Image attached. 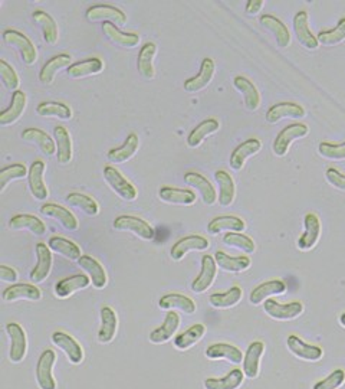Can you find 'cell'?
I'll return each mask as SVG.
<instances>
[{
  "instance_id": "obj_1",
  "label": "cell",
  "mask_w": 345,
  "mask_h": 389,
  "mask_svg": "<svg viewBox=\"0 0 345 389\" xmlns=\"http://www.w3.org/2000/svg\"><path fill=\"white\" fill-rule=\"evenodd\" d=\"M113 226L115 231L131 233L144 241H151L156 237V230L153 228V226L147 221L138 218V216H134V215L117 216L113 222Z\"/></svg>"
},
{
  "instance_id": "obj_2",
  "label": "cell",
  "mask_w": 345,
  "mask_h": 389,
  "mask_svg": "<svg viewBox=\"0 0 345 389\" xmlns=\"http://www.w3.org/2000/svg\"><path fill=\"white\" fill-rule=\"evenodd\" d=\"M308 132H309L308 125L302 124V123H294V124L287 125L284 130H281L280 135L276 136V139L273 140V144H272L273 154L278 157H284L288 153L289 146L295 140L306 137Z\"/></svg>"
},
{
  "instance_id": "obj_3",
  "label": "cell",
  "mask_w": 345,
  "mask_h": 389,
  "mask_svg": "<svg viewBox=\"0 0 345 389\" xmlns=\"http://www.w3.org/2000/svg\"><path fill=\"white\" fill-rule=\"evenodd\" d=\"M104 179L121 199L127 202L137 199L138 192L135 186L114 166H104Z\"/></svg>"
},
{
  "instance_id": "obj_4",
  "label": "cell",
  "mask_w": 345,
  "mask_h": 389,
  "mask_svg": "<svg viewBox=\"0 0 345 389\" xmlns=\"http://www.w3.org/2000/svg\"><path fill=\"white\" fill-rule=\"evenodd\" d=\"M2 38H4L5 44L15 47L19 51L20 58L26 65H33L38 61L37 48H34L33 42L26 35H23L22 32H19L16 29H6L4 32Z\"/></svg>"
},
{
  "instance_id": "obj_5",
  "label": "cell",
  "mask_w": 345,
  "mask_h": 389,
  "mask_svg": "<svg viewBox=\"0 0 345 389\" xmlns=\"http://www.w3.org/2000/svg\"><path fill=\"white\" fill-rule=\"evenodd\" d=\"M9 339H11V349H9V359L12 364H20L27 353V336L25 329L19 323H8L5 328Z\"/></svg>"
},
{
  "instance_id": "obj_6",
  "label": "cell",
  "mask_w": 345,
  "mask_h": 389,
  "mask_svg": "<svg viewBox=\"0 0 345 389\" xmlns=\"http://www.w3.org/2000/svg\"><path fill=\"white\" fill-rule=\"evenodd\" d=\"M216 277H218V263H216L215 257H212L209 254L203 255L201 257L200 274L193 280L190 288H192L193 293L201 295L213 285Z\"/></svg>"
},
{
  "instance_id": "obj_7",
  "label": "cell",
  "mask_w": 345,
  "mask_h": 389,
  "mask_svg": "<svg viewBox=\"0 0 345 389\" xmlns=\"http://www.w3.org/2000/svg\"><path fill=\"white\" fill-rule=\"evenodd\" d=\"M56 364V353L52 349H45L37 364V382L41 389H56L54 378V366Z\"/></svg>"
},
{
  "instance_id": "obj_8",
  "label": "cell",
  "mask_w": 345,
  "mask_h": 389,
  "mask_svg": "<svg viewBox=\"0 0 345 389\" xmlns=\"http://www.w3.org/2000/svg\"><path fill=\"white\" fill-rule=\"evenodd\" d=\"M263 310L273 320L291 321V320L298 319L303 313L305 309L301 302H291L287 304H281L280 302L269 299L263 303Z\"/></svg>"
},
{
  "instance_id": "obj_9",
  "label": "cell",
  "mask_w": 345,
  "mask_h": 389,
  "mask_svg": "<svg viewBox=\"0 0 345 389\" xmlns=\"http://www.w3.org/2000/svg\"><path fill=\"white\" fill-rule=\"evenodd\" d=\"M303 234L299 237L296 241V245L301 251L306 252L309 249H313L321 237V221L317 214L309 212L303 216Z\"/></svg>"
},
{
  "instance_id": "obj_10",
  "label": "cell",
  "mask_w": 345,
  "mask_h": 389,
  "mask_svg": "<svg viewBox=\"0 0 345 389\" xmlns=\"http://www.w3.org/2000/svg\"><path fill=\"white\" fill-rule=\"evenodd\" d=\"M52 343L65 352L68 361L71 362L73 365H81L84 362V358H85L84 349L78 343V340L75 338H73L71 335H68V333L61 332V331L54 332L52 333Z\"/></svg>"
},
{
  "instance_id": "obj_11",
  "label": "cell",
  "mask_w": 345,
  "mask_h": 389,
  "mask_svg": "<svg viewBox=\"0 0 345 389\" xmlns=\"http://www.w3.org/2000/svg\"><path fill=\"white\" fill-rule=\"evenodd\" d=\"M45 171H46V165L42 160H34L29 168V175H27L29 189L32 197L38 201H45L49 197L46 183L44 182Z\"/></svg>"
},
{
  "instance_id": "obj_12",
  "label": "cell",
  "mask_w": 345,
  "mask_h": 389,
  "mask_svg": "<svg viewBox=\"0 0 345 389\" xmlns=\"http://www.w3.org/2000/svg\"><path fill=\"white\" fill-rule=\"evenodd\" d=\"M287 345H288V349L292 352V354H295L296 358H299L302 361L318 362L324 358L322 347H320L317 345L306 343L303 339H301L296 335L288 336Z\"/></svg>"
},
{
  "instance_id": "obj_13",
  "label": "cell",
  "mask_w": 345,
  "mask_h": 389,
  "mask_svg": "<svg viewBox=\"0 0 345 389\" xmlns=\"http://www.w3.org/2000/svg\"><path fill=\"white\" fill-rule=\"evenodd\" d=\"M34 251H37L38 263H37V266L33 267V270L30 271L29 278H30V281L33 284H39V283L45 281L49 277L51 270H52L54 258H52L51 248L46 247V244H44V242L37 244V247H34Z\"/></svg>"
},
{
  "instance_id": "obj_14",
  "label": "cell",
  "mask_w": 345,
  "mask_h": 389,
  "mask_svg": "<svg viewBox=\"0 0 345 389\" xmlns=\"http://www.w3.org/2000/svg\"><path fill=\"white\" fill-rule=\"evenodd\" d=\"M184 182L194 187L201 197V201L204 202V205L207 206H213L218 201H219V197H218V192L215 189V186L212 185V182L207 179L206 176H203L201 173H197V172H187L184 175Z\"/></svg>"
},
{
  "instance_id": "obj_15",
  "label": "cell",
  "mask_w": 345,
  "mask_h": 389,
  "mask_svg": "<svg viewBox=\"0 0 345 389\" xmlns=\"http://www.w3.org/2000/svg\"><path fill=\"white\" fill-rule=\"evenodd\" d=\"M42 299V291L38 285L34 284H12L8 288L4 290L2 300L6 303H13L19 300H27V302H39Z\"/></svg>"
},
{
  "instance_id": "obj_16",
  "label": "cell",
  "mask_w": 345,
  "mask_h": 389,
  "mask_svg": "<svg viewBox=\"0 0 345 389\" xmlns=\"http://www.w3.org/2000/svg\"><path fill=\"white\" fill-rule=\"evenodd\" d=\"M211 247V242L203 235H187L180 238L170 249V257L175 261H180L192 251H206Z\"/></svg>"
},
{
  "instance_id": "obj_17",
  "label": "cell",
  "mask_w": 345,
  "mask_h": 389,
  "mask_svg": "<svg viewBox=\"0 0 345 389\" xmlns=\"http://www.w3.org/2000/svg\"><path fill=\"white\" fill-rule=\"evenodd\" d=\"M215 73H216L215 61L212 58H204L201 61L199 74L184 81V84H183L184 91H187V92H199V91L204 89L207 85H209L213 81Z\"/></svg>"
},
{
  "instance_id": "obj_18",
  "label": "cell",
  "mask_w": 345,
  "mask_h": 389,
  "mask_svg": "<svg viewBox=\"0 0 345 389\" xmlns=\"http://www.w3.org/2000/svg\"><path fill=\"white\" fill-rule=\"evenodd\" d=\"M99 317H101V326L98 331V342L101 345H108L117 336L118 316L113 307L104 306L99 311Z\"/></svg>"
},
{
  "instance_id": "obj_19",
  "label": "cell",
  "mask_w": 345,
  "mask_h": 389,
  "mask_svg": "<svg viewBox=\"0 0 345 389\" xmlns=\"http://www.w3.org/2000/svg\"><path fill=\"white\" fill-rule=\"evenodd\" d=\"M41 214L44 216L58 221L68 231H77L80 228V222H78L77 216L62 205H58L54 202H46L41 206Z\"/></svg>"
},
{
  "instance_id": "obj_20",
  "label": "cell",
  "mask_w": 345,
  "mask_h": 389,
  "mask_svg": "<svg viewBox=\"0 0 345 389\" xmlns=\"http://www.w3.org/2000/svg\"><path fill=\"white\" fill-rule=\"evenodd\" d=\"M206 358L212 361H227L233 365L244 362L245 353L230 343H213L206 349Z\"/></svg>"
},
{
  "instance_id": "obj_21",
  "label": "cell",
  "mask_w": 345,
  "mask_h": 389,
  "mask_svg": "<svg viewBox=\"0 0 345 389\" xmlns=\"http://www.w3.org/2000/svg\"><path fill=\"white\" fill-rule=\"evenodd\" d=\"M294 32H295V37H296L298 42L303 48H306L309 51H315L320 48V42H318L317 37L309 29V19H308V13L305 11H301L294 16Z\"/></svg>"
},
{
  "instance_id": "obj_22",
  "label": "cell",
  "mask_w": 345,
  "mask_h": 389,
  "mask_svg": "<svg viewBox=\"0 0 345 389\" xmlns=\"http://www.w3.org/2000/svg\"><path fill=\"white\" fill-rule=\"evenodd\" d=\"M85 18L89 22H111L114 25L123 26L127 23V15L111 5H95L91 6L87 12H85Z\"/></svg>"
},
{
  "instance_id": "obj_23",
  "label": "cell",
  "mask_w": 345,
  "mask_h": 389,
  "mask_svg": "<svg viewBox=\"0 0 345 389\" xmlns=\"http://www.w3.org/2000/svg\"><path fill=\"white\" fill-rule=\"evenodd\" d=\"M91 278L87 274H74L71 277H65L59 280L55 287H54V293L58 299H68L71 297L77 291L85 290L91 285Z\"/></svg>"
},
{
  "instance_id": "obj_24",
  "label": "cell",
  "mask_w": 345,
  "mask_h": 389,
  "mask_svg": "<svg viewBox=\"0 0 345 389\" xmlns=\"http://www.w3.org/2000/svg\"><path fill=\"white\" fill-rule=\"evenodd\" d=\"M262 150V143L259 139H248L244 143H240L230 154L229 159V165L234 172H239L244 169L246 160L251 156H255Z\"/></svg>"
},
{
  "instance_id": "obj_25",
  "label": "cell",
  "mask_w": 345,
  "mask_h": 389,
  "mask_svg": "<svg viewBox=\"0 0 345 389\" xmlns=\"http://www.w3.org/2000/svg\"><path fill=\"white\" fill-rule=\"evenodd\" d=\"M265 353V343L261 340L252 342L246 352L244 362H242V371H244L245 376L249 379H256L261 372V359Z\"/></svg>"
},
{
  "instance_id": "obj_26",
  "label": "cell",
  "mask_w": 345,
  "mask_h": 389,
  "mask_svg": "<svg viewBox=\"0 0 345 389\" xmlns=\"http://www.w3.org/2000/svg\"><path fill=\"white\" fill-rule=\"evenodd\" d=\"M182 319L176 311H167L165 319L163 321L161 326L156 328L151 333H150V342L154 345H163L167 343L172 336L176 335V332L180 328Z\"/></svg>"
},
{
  "instance_id": "obj_27",
  "label": "cell",
  "mask_w": 345,
  "mask_h": 389,
  "mask_svg": "<svg viewBox=\"0 0 345 389\" xmlns=\"http://www.w3.org/2000/svg\"><path fill=\"white\" fill-rule=\"evenodd\" d=\"M287 291V284L282 280H269L256 285L249 296V302L253 306H259L269 300L272 296L284 295Z\"/></svg>"
},
{
  "instance_id": "obj_28",
  "label": "cell",
  "mask_w": 345,
  "mask_h": 389,
  "mask_svg": "<svg viewBox=\"0 0 345 389\" xmlns=\"http://www.w3.org/2000/svg\"><path fill=\"white\" fill-rule=\"evenodd\" d=\"M9 228L13 231H29L38 237L46 234V225L44 221L30 214H19L12 216L9 221Z\"/></svg>"
},
{
  "instance_id": "obj_29",
  "label": "cell",
  "mask_w": 345,
  "mask_h": 389,
  "mask_svg": "<svg viewBox=\"0 0 345 389\" xmlns=\"http://www.w3.org/2000/svg\"><path fill=\"white\" fill-rule=\"evenodd\" d=\"M259 23L270 32L276 41V45L280 48H287L291 45V32L280 18H276L273 15H263L261 16Z\"/></svg>"
},
{
  "instance_id": "obj_30",
  "label": "cell",
  "mask_w": 345,
  "mask_h": 389,
  "mask_svg": "<svg viewBox=\"0 0 345 389\" xmlns=\"http://www.w3.org/2000/svg\"><path fill=\"white\" fill-rule=\"evenodd\" d=\"M246 230L245 221L234 215H222L213 218L207 223V233L218 235L220 233H244Z\"/></svg>"
},
{
  "instance_id": "obj_31",
  "label": "cell",
  "mask_w": 345,
  "mask_h": 389,
  "mask_svg": "<svg viewBox=\"0 0 345 389\" xmlns=\"http://www.w3.org/2000/svg\"><path fill=\"white\" fill-rule=\"evenodd\" d=\"M305 116H306V111L302 106H299L296 103L285 101V103H280V104L272 106L266 111L265 118L269 124H276V123L284 120V118H303Z\"/></svg>"
},
{
  "instance_id": "obj_32",
  "label": "cell",
  "mask_w": 345,
  "mask_h": 389,
  "mask_svg": "<svg viewBox=\"0 0 345 389\" xmlns=\"http://www.w3.org/2000/svg\"><path fill=\"white\" fill-rule=\"evenodd\" d=\"M78 264L81 268H84L88 273V276L92 281V285L96 290H102L107 287V284H108L107 271L102 267V264L98 261L96 258H94L91 255H82L78 259Z\"/></svg>"
},
{
  "instance_id": "obj_33",
  "label": "cell",
  "mask_w": 345,
  "mask_h": 389,
  "mask_svg": "<svg viewBox=\"0 0 345 389\" xmlns=\"http://www.w3.org/2000/svg\"><path fill=\"white\" fill-rule=\"evenodd\" d=\"M20 137L25 142H30V143L37 144L39 147V150L48 157H52L56 154L55 139H52L46 132H44V130H41V128L29 127V128L23 130Z\"/></svg>"
},
{
  "instance_id": "obj_34",
  "label": "cell",
  "mask_w": 345,
  "mask_h": 389,
  "mask_svg": "<svg viewBox=\"0 0 345 389\" xmlns=\"http://www.w3.org/2000/svg\"><path fill=\"white\" fill-rule=\"evenodd\" d=\"M158 307L165 311L180 310L184 314H194L197 310L196 302L180 293H168L158 300Z\"/></svg>"
},
{
  "instance_id": "obj_35",
  "label": "cell",
  "mask_w": 345,
  "mask_h": 389,
  "mask_svg": "<svg viewBox=\"0 0 345 389\" xmlns=\"http://www.w3.org/2000/svg\"><path fill=\"white\" fill-rule=\"evenodd\" d=\"M73 62V58L69 54H59V55H55L54 58H51L48 62H45L44 67L41 68L39 71V81L44 84V85H49L54 82L55 80V75L62 71L63 68H69L71 67Z\"/></svg>"
},
{
  "instance_id": "obj_36",
  "label": "cell",
  "mask_w": 345,
  "mask_h": 389,
  "mask_svg": "<svg viewBox=\"0 0 345 389\" xmlns=\"http://www.w3.org/2000/svg\"><path fill=\"white\" fill-rule=\"evenodd\" d=\"M102 32L113 44L123 48H135L140 44V35L134 34V32H123L111 22H104Z\"/></svg>"
},
{
  "instance_id": "obj_37",
  "label": "cell",
  "mask_w": 345,
  "mask_h": 389,
  "mask_svg": "<svg viewBox=\"0 0 345 389\" xmlns=\"http://www.w3.org/2000/svg\"><path fill=\"white\" fill-rule=\"evenodd\" d=\"M157 55V45L154 42H147L142 47L137 58V70L146 80H153L156 75L154 59Z\"/></svg>"
},
{
  "instance_id": "obj_38",
  "label": "cell",
  "mask_w": 345,
  "mask_h": 389,
  "mask_svg": "<svg viewBox=\"0 0 345 389\" xmlns=\"http://www.w3.org/2000/svg\"><path fill=\"white\" fill-rule=\"evenodd\" d=\"M54 136L56 143V157L61 165H68L73 160L74 149L73 139L68 130L63 125H56L54 128Z\"/></svg>"
},
{
  "instance_id": "obj_39",
  "label": "cell",
  "mask_w": 345,
  "mask_h": 389,
  "mask_svg": "<svg viewBox=\"0 0 345 389\" xmlns=\"http://www.w3.org/2000/svg\"><path fill=\"white\" fill-rule=\"evenodd\" d=\"M233 85L242 95H244L246 109L249 111H256L261 106V94H259L256 85L249 78H246L244 75L234 77Z\"/></svg>"
},
{
  "instance_id": "obj_40",
  "label": "cell",
  "mask_w": 345,
  "mask_h": 389,
  "mask_svg": "<svg viewBox=\"0 0 345 389\" xmlns=\"http://www.w3.org/2000/svg\"><path fill=\"white\" fill-rule=\"evenodd\" d=\"M215 259L218 263V267L227 273H244L249 270L252 266V259L248 255L230 257L223 251H216Z\"/></svg>"
},
{
  "instance_id": "obj_41",
  "label": "cell",
  "mask_w": 345,
  "mask_h": 389,
  "mask_svg": "<svg viewBox=\"0 0 345 389\" xmlns=\"http://www.w3.org/2000/svg\"><path fill=\"white\" fill-rule=\"evenodd\" d=\"M27 106V97L23 91L18 89L12 94V103L11 106L0 113V124L2 125H11L15 124L22 114L25 113Z\"/></svg>"
},
{
  "instance_id": "obj_42",
  "label": "cell",
  "mask_w": 345,
  "mask_h": 389,
  "mask_svg": "<svg viewBox=\"0 0 345 389\" xmlns=\"http://www.w3.org/2000/svg\"><path fill=\"white\" fill-rule=\"evenodd\" d=\"M138 147H140V139L135 133H130L121 146L114 147L107 153V159L113 163H125V161L135 156Z\"/></svg>"
},
{
  "instance_id": "obj_43",
  "label": "cell",
  "mask_w": 345,
  "mask_h": 389,
  "mask_svg": "<svg viewBox=\"0 0 345 389\" xmlns=\"http://www.w3.org/2000/svg\"><path fill=\"white\" fill-rule=\"evenodd\" d=\"M158 198L163 202H167V204L190 206L196 202V193L193 190H189V189L163 186L158 190Z\"/></svg>"
},
{
  "instance_id": "obj_44",
  "label": "cell",
  "mask_w": 345,
  "mask_h": 389,
  "mask_svg": "<svg viewBox=\"0 0 345 389\" xmlns=\"http://www.w3.org/2000/svg\"><path fill=\"white\" fill-rule=\"evenodd\" d=\"M104 71V61L101 58H88L80 62L73 63L71 67L66 70V75L69 78H85V77H91V75H96L99 73Z\"/></svg>"
},
{
  "instance_id": "obj_45",
  "label": "cell",
  "mask_w": 345,
  "mask_h": 389,
  "mask_svg": "<svg viewBox=\"0 0 345 389\" xmlns=\"http://www.w3.org/2000/svg\"><path fill=\"white\" fill-rule=\"evenodd\" d=\"M245 373L242 369H232L222 378H207L203 382L204 389H239L245 381Z\"/></svg>"
},
{
  "instance_id": "obj_46",
  "label": "cell",
  "mask_w": 345,
  "mask_h": 389,
  "mask_svg": "<svg viewBox=\"0 0 345 389\" xmlns=\"http://www.w3.org/2000/svg\"><path fill=\"white\" fill-rule=\"evenodd\" d=\"M219 128H220V121L219 120H216V118L203 120L200 124H197L192 130V133L189 135V137H187L189 147H193V149L199 147L207 137H209L213 133H216Z\"/></svg>"
},
{
  "instance_id": "obj_47",
  "label": "cell",
  "mask_w": 345,
  "mask_h": 389,
  "mask_svg": "<svg viewBox=\"0 0 345 389\" xmlns=\"http://www.w3.org/2000/svg\"><path fill=\"white\" fill-rule=\"evenodd\" d=\"M215 179L219 185V204L222 206H230L236 198V185L233 178L226 171H216Z\"/></svg>"
},
{
  "instance_id": "obj_48",
  "label": "cell",
  "mask_w": 345,
  "mask_h": 389,
  "mask_svg": "<svg viewBox=\"0 0 345 389\" xmlns=\"http://www.w3.org/2000/svg\"><path fill=\"white\" fill-rule=\"evenodd\" d=\"M244 297V290L240 287L234 285L230 290L225 291V293H215L209 297V303L213 309L218 310H226V309H232L234 306H237Z\"/></svg>"
},
{
  "instance_id": "obj_49",
  "label": "cell",
  "mask_w": 345,
  "mask_h": 389,
  "mask_svg": "<svg viewBox=\"0 0 345 389\" xmlns=\"http://www.w3.org/2000/svg\"><path fill=\"white\" fill-rule=\"evenodd\" d=\"M33 20L37 22L41 29H42V35H44V39L48 45H55L58 42V38H59V32H58V25L55 22V19L46 13L45 11H37L33 12L32 15Z\"/></svg>"
},
{
  "instance_id": "obj_50",
  "label": "cell",
  "mask_w": 345,
  "mask_h": 389,
  "mask_svg": "<svg viewBox=\"0 0 345 389\" xmlns=\"http://www.w3.org/2000/svg\"><path fill=\"white\" fill-rule=\"evenodd\" d=\"M48 247L55 251L56 254L63 255L68 259H73V261H78V259L82 257L81 248L71 240H68L61 235H54L51 237Z\"/></svg>"
},
{
  "instance_id": "obj_51",
  "label": "cell",
  "mask_w": 345,
  "mask_h": 389,
  "mask_svg": "<svg viewBox=\"0 0 345 389\" xmlns=\"http://www.w3.org/2000/svg\"><path fill=\"white\" fill-rule=\"evenodd\" d=\"M204 335H206L204 324L196 323L193 326H190L189 329H186L184 332L176 336L175 347L179 350H189L190 347L197 345L204 338Z\"/></svg>"
},
{
  "instance_id": "obj_52",
  "label": "cell",
  "mask_w": 345,
  "mask_h": 389,
  "mask_svg": "<svg viewBox=\"0 0 345 389\" xmlns=\"http://www.w3.org/2000/svg\"><path fill=\"white\" fill-rule=\"evenodd\" d=\"M65 202L68 205H71L74 208L81 209L82 212H85L89 216H96L99 214V205L98 202L89 197L87 193H81V192H71L65 198Z\"/></svg>"
},
{
  "instance_id": "obj_53",
  "label": "cell",
  "mask_w": 345,
  "mask_h": 389,
  "mask_svg": "<svg viewBox=\"0 0 345 389\" xmlns=\"http://www.w3.org/2000/svg\"><path fill=\"white\" fill-rule=\"evenodd\" d=\"M37 113L41 117H55L59 120H71L74 117L73 109L59 101H44L38 104Z\"/></svg>"
},
{
  "instance_id": "obj_54",
  "label": "cell",
  "mask_w": 345,
  "mask_h": 389,
  "mask_svg": "<svg viewBox=\"0 0 345 389\" xmlns=\"http://www.w3.org/2000/svg\"><path fill=\"white\" fill-rule=\"evenodd\" d=\"M317 39H318L320 45H325V47H332V45H338V44L344 42L345 41V18L339 19V22L337 23V26L334 29L321 30Z\"/></svg>"
},
{
  "instance_id": "obj_55",
  "label": "cell",
  "mask_w": 345,
  "mask_h": 389,
  "mask_svg": "<svg viewBox=\"0 0 345 389\" xmlns=\"http://www.w3.org/2000/svg\"><path fill=\"white\" fill-rule=\"evenodd\" d=\"M29 175V169L23 163H13L0 171V192H5L8 185L13 180L23 179Z\"/></svg>"
},
{
  "instance_id": "obj_56",
  "label": "cell",
  "mask_w": 345,
  "mask_h": 389,
  "mask_svg": "<svg viewBox=\"0 0 345 389\" xmlns=\"http://www.w3.org/2000/svg\"><path fill=\"white\" fill-rule=\"evenodd\" d=\"M223 244H226L227 247H233V248L242 249V251L246 252V254H252L256 249L255 241L251 237L242 234V233H227L223 237Z\"/></svg>"
},
{
  "instance_id": "obj_57",
  "label": "cell",
  "mask_w": 345,
  "mask_h": 389,
  "mask_svg": "<svg viewBox=\"0 0 345 389\" xmlns=\"http://www.w3.org/2000/svg\"><path fill=\"white\" fill-rule=\"evenodd\" d=\"M318 153L328 160H345V142L344 143L321 142L318 146Z\"/></svg>"
},
{
  "instance_id": "obj_58",
  "label": "cell",
  "mask_w": 345,
  "mask_h": 389,
  "mask_svg": "<svg viewBox=\"0 0 345 389\" xmlns=\"http://www.w3.org/2000/svg\"><path fill=\"white\" fill-rule=\"evenodd\" d=\"M0 77H2V81L5 87L11 91H18L20 85V78L18 73L12 68V65H9L5 59L0 61Z\"/></svg>"
},
{
  "instance_id": "obj_59",
  "label": "cell",
  "mask_w": 345,
  "mask_h": 389,
  "mask_svg": "<svg viewBox=\"0 0 345 389\" xmlns=\"http://www.w3.org/2000/svg\"><path fill=\"white\" fill-rule=\"evenodd\" d=\"M345 382V372L342 369H335L327 378L318 381L313 389H338Z\"/></svg>"
},
{
  "instance_id": "obj_60",
  "label": "cell",
  "mask_w": 345,
  "mask_h": 389,
  "mask_svg": "<svg viewBox=\"0 0 345 389\" xmlns=\"http://www.w3.org/2000/svg\"><path fill=\"white\" fill-rule=\"evenodd\" d=\"M325 179L327 182L334 186L338 190H344L345 192V175H342L339 171H337L335 168H328L325 171Z\"/></svg>"
},
{
  "instance_id": "obj_61",
  "label": "cell",
  "mask_w": 345,
  "mask_h": 389,
  "mask_svg": "<svg viewBox=\"0 0 345 389\" xmlns=\"http://www.w3.org/2000/svg\"><path fill=\"white\" fill-rule=\"evenodd\" d=\"M18 271L12 267H8V266H0V280L5 281V283H11V284H15L18 281Z\"/></svg>"
},
{
  "instance_id": "obj_62",
  "label": "cell",
  "mask_w": 345,
  "mask_h": 389,
  "mask_svg": "<svg viewBox=\"0 0 345 389\" xmlns=\"http://www.w3.org/2000/svg\"><path fill=\"white\" fill-rule=\"evenodd\" d=\"M263 5H265L263 0H249V2L246 4V6H245V11L249 16H255L262 11Z\"/></svg>"
},
{
  "instance_id": "obj_63",
  "label": "cell",
  "mask_w": 345,
  "mask_h": 389,
  "mask_svg": "<svg viewBox=\"0 0 345 389\" xmlns=\"http://www.w3.org/2000/svg\"><path fill=\"white\" fill-rule=\"evenodd\" d=\"M339 324H341L342 328H345V311L339 316Z\"/></svg>"
}]
</instances>
